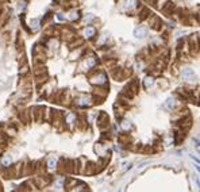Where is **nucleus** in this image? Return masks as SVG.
<instances>
[{
  "mask_svg": "<svg viewBox=\"0 0 200 192\" xmlns=\"http://www.w3.org/2000/svg\"><path fill=\"white\" fill-rule=\"evenodd\" d=\"M148 33H149V30L145 26H138L135 27V30H134V35L137 38H139V39H144V38L148 37Z\"/></svg>",
  "mask_w": 200,
  "mask_h": 192,
  "instance_id": "f257e3e1",
  "label": "nucleus"
},
{
  "mask_svg": "<svg viewBox=\"0 0 200 192\" xmlns=\"http://www.w3.org/2000/svg\"><path fill=\"white\" fill-rule=\"evenodd\" d=\"M183 77H184L185 80H189V81H192V80L195 78V72H193L191 68H185L184 70H183Z\"/></svg>",
  "mask_w": 200,
  "mask_h": 192,
  "instance_id": "f03ea898",
  "label": "nucleus"
},
{
  "mask_svg": "<svg viewBox=\"0 0 200 192\" xmlns=\"http://www.w3.org/2000/svg\"><path fill=\"white\" fill-rule=\"evenodd\" d=\"M175 99L173 98H168L166 99V102H165V107L169 110H173V107H175Z\"/></svg>",
  "mask_w": 200,
  "mask_h": 192,
  "instance_id": "7ed1b4c3",
  "label": "nucleus"
},
{
  "mask_svg": "<svg viewBox=\"0 0 200 192\" xmlns=\"http://www.w3.org/2000/svg\"><path fill=\"white\" fill-rule=\"evenodd\" d=\"M11 164V157H4L3 160H1V165L3 166H7Z\"/></svg>",
  "mask_w": 200,
  "mask_h": 192,
  "instance_id": "20e7f679",
  "label": "nucleus"
},
{
  "mask_svg": "<svg viewBox=\"0 0 200 192\" xmlns=\"http://www.w3.org/2000/svg\"><path fill=\"white\" fill-rule=\"evenodd\" d=\"M93 34H95V30H93L92 27H88V29H85V35H87V37H92Z\"/></svg>",
  "mask_w": 200,
  "mask_h": 192,
  "instance_id": "39448f33",
  "label": "nucleus"
},
{
  "mask_svg": "<svg viewBox=\"0 0 200 192\" xmlns=\"http://www.w3.org/2000/svg\"><path fill=\"white\" fill-rule=\"evenodd\" d=\"M153 83H154V81H153V78H151V77H146V78H145V85H146L148 88H149L150 85H153Z\"/></svg>",
  "mask_w": 200,
  "mask_h": 192,
  "instance_id": "423d86ee",
  "label": "nucleus"
},
{
  "mask_svg": "<svg viewBox=\"0 0 200 192\" xmlns=\"http://www.w3.org/2000/svg\"><path fill=\"white\" fill-rule=\"evenodd\" d=\"M31 25H34V30L39 29V21L38 19H34V22H31Z\"/></svg>",
  "mask_w": 200,
  "mask_h": 192,
  "instance_id": "0eeeda50",
  "label": "nucleus"
},
{
  "mask_svg": "<svg viewBox=\"0 0 200 192\" xmlns=\"http://www.w3.org/2000/svg\"><path fill=\"white\" fill-rule=\"evenodd\" d=\"M135 0H127V8H133Z\"/></svg>",
  "mask_w": 200,
  "mask_h": 192,
  "instance_id": "6e6552de",
  "label": "nucleus"
},
{
  "mask_svg": "<svg viewBox=\"0 0 200 192\" xmlns=\"http://www.w3.org/2000/svg\"><path fill=\"white\" fill-rule=\"evenodd\" d=\"M69 18H70V19H77V18H78V14H77V12H74V11H73L72 14H70V16H69Z\"/></svg>",
  "mask_w": 200,
  "mask_h": 192,
  "instance_id": "1a4fd4ad",
  "label": "nucleus"
},
{
  "mask_svg": "<svg viewBox=\"0 0 200 192\" xmlns=\"http://www.w3.org/2000/svg\"><path fill=\"white\" fill-rule=\"evenodd\" d=\"M95 18V16L92 15V14H88V16H85V22H91Z\"/></svg>",
  "mask_w": 200,
  "mask_h": 192,
  "instance_id": "9d476101",
  "label": "nucleus"
},
{
  "mask_svg": "<svg viewBox=\"0 0 200 192\" xmlns=\"http://www.w3.org/2000/svg\"><path fill=\"white\" fill-rule=\"evenodd\" d=\"M49 168H50V169H53V168H56V161H53V160H51L50 162H49Z\"/></svg>",
  "mask_w": 200,
  "mask_h": 192,
  "instance_id": "9b49d317",
  "label": "nucleus"
},
{
  "mask_svg": "<svg viewBox=\"0 0 200 192\" xmlns=\"http://www.w3.org/2000/svg\"><path fill=\"white\" fill-rule=\"evenodd\" d=\"M25 7H26V3H25V1H21V3H19V11L25 10Z\"/></svg>",
  "mask_w": 200,
  "mask_h": 192,
  "instance_id": "f8f14e48",
  "label": "nucleus"
},
{
  "mask_svg": "<svg viewBox=\"0 0 200 192\" xmlns=\"http://www.w3.org/2000/svg\"><path fill=\"white\" fill-rule=\"evenodd\" d=\"M57 18H58V21H64V19H65V16L62 15V14H58V15H57Z\"/></svg>",
  "mask_w": 200,
  "mask_h": 192,
  "instance_id": "ddd939ff",
  "label": "nucleus"
},
{
  "mask_svg": "<svg viewBox=\"0 0 200 192\" xmlns=\"http://www.w3.org/2000/svg\"><path fill=\"white\" fill-rule=\"evenodd\" d=\"M130 127V123L128 122H123V129H128Z\"/></svg>",
  "mask_w": 200,
  "mask_h": 192,
  "instance_id": "4468645a",
  "label": "nucleus"
}]
</instances>
